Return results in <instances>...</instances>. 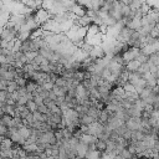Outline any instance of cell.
<instances>
[{"label":"cell","mask_w":159,"mask_h":159,"mask_svg":"<svg viewBox=\"0 0 159 159\" xmlns=\"http://www.w3.org/2000/svg\"><path fill=\"white\" fill-rule=\"evenodd\" d=\"M0 155H1V158H6V159H12V158H15L14 148H11V149H1V150H0Z\"/></svg>","instance_id":"cell-13"},{"label":"cell","mask_w":159,"mask_h":159,"mask_svg":"<svg viewBox=\"0 0 159 159\" xmlns=\"http://www.w3.org/2000/svg\"><path fill=\"white\" fill-rule=\"evenodd\" d=\"M51 17H53V16L50 14V11H47L45 9H40L35 12V21L39 24V26H42L43 24H46Z\"/></svg>","instance_id":"cell-2"},{"label":"cell","mask_w":159,"mask_h":159,"mask_svg":"<svg viewBox=\"0 0 159 159\" xmlns=\"http://www.w3.org/2000/svg\"><path fill=\"white\" fill-rule=\"evenodd\" d=\"M152 94H153V88L147 87V88H144V89H143V91H142V92H140L138 96H139V98H140V99H143V101H144V99L149 98Z\"/></svg>","instance_id":"cell-14"},{"label":"cell","mask_w":159,"mask_h":159,"mask_svg":"<svg viewBox=\"0 0 159 159\" xmlns=\"http://www.w3.org/2000/svg\"><path fill=\"white\" fill-rule=\"evenodd\" d=\"M15 82L19 84V87H26V84H27L29 80H27V78H25V77H17V78L15 80Z\"/></svg>","instance_id":"cell-20"},{"label":"cell","mask_w":159,"mask_h":159,"mask_svg":"<svg viewBox=\"0 0 159 159\" xmlns=\"http://www.w3.org/2000/svg\"><path fill=\"white\" fill-rule=\"evenodd\" d=\"M123 88H124L125 93H137V91H135V87H134L132 83H129V82H127V83L123 86Z\"/></svg>","instance_id":"cell-19"},{"label":"cell","mask_w":159,"mask_h":159,"mask_svg":"<svg viewBox=\"0 0 159 159\" xmlns=\"http://www.w3.org/2000/svg\"><path fill=\"white\" fill-rule=\"evenodd\" d=\"M125 125L128 129H130L132 132L134 130H139L140 125H142V118L140 117H130L129 119H127Z\"/></svg>","instance_id":"cell-4"},{"label":"cell","mask_w":159,"mask_h":159,"mask_svg":"<svg viewBox=\"0 0 159 159\" xmlns=\"http://www.w3.org/2000/svg\"><path fill=\"white\" fill-rule=\"evenodd\" d=\"M140 48H138V47H129L123 55H122V58H123V61H124V63L127 65L128 62H130V61H133V60H137V57L140 55Z\"/></svg>","instance_id":"cell-3"},{"label":"cell","mask_w":159,"mask_h":159,"mask_svg":"<svg viewBox=\"0 0 159 159\" xmlns=\"http://www.w3.org/2000/svg\"><path fill=\"white\" fill-rule=\"evenodd\" d=\"M119 1H120L122 4H124V5H130L133 0H119Z\"/></svg>","instance_id":"cell-27"},{"label":"cell","mask_w":159,"mask_h":159,"mask_svg":"<svg viewBox=\"0 0 159 159\" xmlns=\"http://www.w3.org/2000/svg\"><path fill=\"white\" fill-rule=\"evenodd\" d=\"M26 159H40V155H31V154H29Z\"/></svg>","instance_id":"cell-28"},{"label":"cell","mask_w":159,"mask_h":159,"mask_svg":"<svg viewBox=\"0 0 159 159\" xmlns=\"http://www.w3.org/2000/svg\"><path fill=\"white\" fill-rule=\"evenodd\" d=\"M12 122H14V117H12V116H9V114H1L0 124H5L6 127L11 128V127H12Z\"/></svg>","instance_id":"cell-8"},{"label":"cell","mask_w":159,"mask_h":159,"mask_svg":"<svg viewBox=\"0 0 159 159\" xmlns=\"http://www.w3.org/2000/svg\"><path fill=\"white\" fill-rule=\"evenodd\" d=\"M77 4L81 5V6H83V7H86V9H89L91 0H77Z\"/></svg>","instance_id":"cell-24"},{"label":"cell","mask_w":159,"mask_h":159,"mask_svg":"<svg viewBox=\"0 0 159 159\" xmlns=\"http://www.w3.org/2000/svg\"><path fill=\"white\" fill-rule=\"evenodd\" d=\"M46 159H57V158H55V157H52V155H50V157H47Z\"/></svg>","instance_id":"cell-29"},{"label":"cell","mask_w":159,"mask_h":159,"mask_svg":"<svg viewBox=\"0 0 159 159\" xmlns=\"http://www.w3.org/2000/svg\"><path fill=\"white\" fill-rule=\"evenodd\" d=\"M106 56L107 55H106V52H104V50H103L102 46H94V48L89 53V57L93 58V60H101V58H103Z\"/></svg>","instance_id":"cell-5"},{"label":"cell","mask_w":159,"mask_h":159,"mask_svg":"<svg viewBox=\"0 0 159 159\" xmlns=\"http://www.w3.org/2000/svg\"><path fill=\"white\" fill-rule=\"evenodd\" d=\"M19 133L21 134V137L22 138H25L26 140L31 137V134H32V130H31V128H29V127H26L25 124L22 125V127H20L19 128Z\"/></svg>","instance_id":"cell-9"},{"label":"cell","mask_w":159,"mask_h":159,"mask_svg":"<svg viewBox=\"0 0 159 159\" xmlns=\"http://www.w3.org/2000/svg\"><path fill=\"white\" fill-rule=\"evenodd\" d=\"M132 14V9L129 5H122V15H123V19L124 17H129V15Z\"/></svg>","instance_id":"cell-17"},{"label":"cell","mask_w":159,"mask_h":159,"mask_svg":"<svg viewBox=\"0 0 159 159\" xmlns=\"http://www.w3.org/2000/svg\"><path fill=\"white\" fill-rule=\"evenodd\" d=\"M150 37H153V39H158L159 37V29H157V27H154L153 30H152V32H150V35H149Z\"/></svg>","instance_id":"cell-26"},{"label":"cell","mask_w":159,"mask_h":159,"mask_svg":"<svg viewBox=\"0 0 159 159\" xmlns=\"http://www.w3.org/2000/svg\"><path fill=\"white\" fill-rule=\"evenodd\" d=\"M80 48H81V50H82V51H83V52H84V53H86V55H88V56H89V53H91V52H92V50H93V48H94V46H93V45H91V43H88V42H86V41H84V43H83V45H82V46H81V47H80Z\"/></svg>","instance_id":"cell-16"},{"label":"cell","mask_w":159,"mask_h":159,"mask_svg":"<svg viewBox=\"0 0 159 159\" xmlns=\"http://www.w3.org/2000/svg\"><path fill=\"white\" fill-rule=\"evenodd\" d=\"M80 120H81V124L83 125H91L93 122H96V119L93 117H91L89 114H83L80 117Z\"/></svg>","instance_id":"cell-11"},{"label":"cell","mask_w":159,"mask_h":159,"mask_svg":"<svg viewBox=\"0 0 159 159\" xmlns=\"http://www.w3.org/2000/svg\"><path fill=\"white\" fill-rule=\"evenodd\" d=\"M37 143H42V144H50V145H56L57 144V139L55 135L53 130H48V132H43L40 137H39V142Z\"/></svg>","instance_id":"cell-1"},{"label":"cell","mask_w":159,"mask_h":159,"mask_svg":"<svg viewBox=\"0 0 159 159\" xmlns=\"http://www.w3.org/2000/svg\"><path fill=\"white\" fill-rule=\"evenodd\" d=\"M137 60L143 65V63H147V62L149 61V56H147V55H144V53H142V52H140V55L137 57Z\"/></svg>","instance_id":"cell-22"},{"label":"cell","mask_w":159,"mask_h":159,"mask_svg":"<svg viewBox=\"0 0 159 159\" xmlns=\"http://www.w3.org/2000/svg\"><path fill=\"white\" fill-rule=\"evenodd\" d=\"M1 159H6V158H1Z\"/></svg>","instance_id":"cell-30"},{"label":"cell","mask_w":159,"mask_h":159,"mask_svg":"<svg viewBox=\"0 0 159 159\" xmlns=\"http://www.w3.org/2000/svg\"><path fill=\"white\" fill-rule=\"evenodd\" d=\"M129 29H132V30H135V31H138L140 27H142V19H138V17H134L128 25H127Z\"/></svg>","instance_id":"cell-10"},{"label":"cell","mask_w":159,"mask_h":159,"mask_svg":"<svg viewBox=\"0 0 159 159\" xmlns=\"http://www.w3.org/2000/svg\"><path fill=\"white\" fill-rule=\"evenodd\" d=\"M26 107H27V108H29V111H30V112H32V113H34V112H36V111H39V106L36 104V102H35L34 99L29 101V102H27V104H26Z\"/></svg>","instance_id":"cell-18"},{"label":"cell","mask_w":159,"mask_h":159,"mask_svg":"<svg viewBox=\"0 0 159 159\" xmlns=\"http://www.w3.org/2000/svg\"><path fill=\"white\" fill-rule=\"evenodd\" d=\"M87 10H88V9H86V7H83V6H81V5H78V4H75V5L72 6V9H71L70 12H72L76 17H81V16L87 15Z\"/></svg>","instance_id":"cell-6"},{"label":"cell","mask_w":159,"mask_h":159,"mask_svg":"<svg viewBox=\"0 0 159 159\" xmlns=\"http://www.w3.org/2000/svg\"><path fill=\"white\" fill-rule=\"evenodd\" d=\"M140 66H142V63L138 60H133V61H130V62H128L125 65V70L128 72H138V70L140 68Z\"/></svg>","instance_id":"cell-7"},{"label":"cell","mask_w":159,"mask_h":159,"mask_svg":"<svg viewBox=\"0 0 159 159\" xmlns=\"http://www.w3.org/2000/svg\"><path fill=\"white\" fill-rule=\"evenodd\" d=\"M96 149L101 153H104L106 149H107V140H102V139H98L97 143H96Z\"/></svg>","instance_id":"cell-15"},{"label":"cell","mask_w":159,"mask_h":159,"mask_svg":"<svg viewBox=\"0 0 159 159\" xmlns=\"http://www.w3.org/2000/svg\"><path fill=\"white\" fill-rule=\"evenodd\" d=\"M9 133V127H6L5 124H0V134H1V138H6Z\"/></svg>","instance_id":"cell-21"},{"label":"cell","mask_w":159,"mask_h":159,"mask_svg":"<svg viewBox=\"0 0 159 159\" xmlns=\"http://www.w3.org/2000/svg\"><path fill=\"white\" fill-rule=\"evenodd\" d=\"M15 147V143L10 138H1V149H11Z\"/></svg>","instance_id":"cell-12"},{"label":"cell","mask_w":159,"mask_h":159,"mask_svg":"<svg viewBox=\"0 0 159 159\" xmlns=\"http://www.w3.org/2000/svg\"><path fill=\"white\" fill-rule=\"evenodd\" d=\"M7 94H9L7 91H0V103H6Z\"/></svg>","instance_id":"cell-23"},{"label":"cell","mask_w":159,"mask_h":159,"mask_svg":"<svg viewBox=\"0 0 159 159\" xmlns=\"http://www.w3.org/2000/svg\"><path fill=\"white\" fill-rule=\"evenodd\" d=\"M39 112H41V113H43V114H50V113H51L50 109H48V107H47L46 104L39 106Z\"/></svg>","instance_id":"cell-25"}]
</instances>
